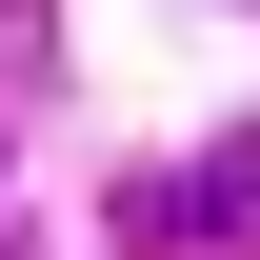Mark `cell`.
Instances as JSON below:
<instances>
[{"label": "cell", "mask_w": 260, "mask_h": 260, "mask_svg": "<svg viewBox=\"0 0 260 260\" xmlns=\"http://www.w3.org/2000/svg\"><path fill=\"white\" fill-rule=\"evenodd\" d=\"M220 200H240V220H260V120H240V140H220Z\"/></svg>", "instance_id": "obj_1"}]
</instances>
